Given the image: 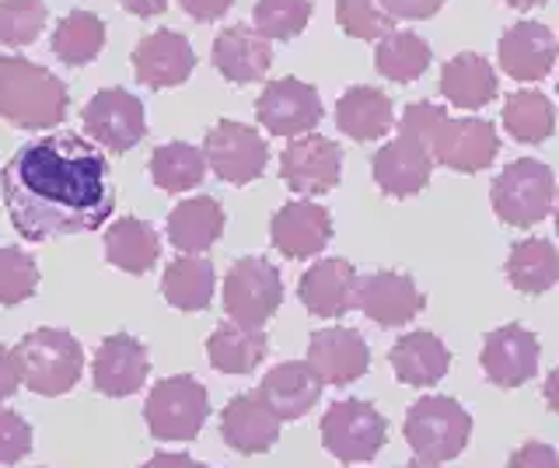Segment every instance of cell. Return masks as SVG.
I'll return each mask as SVG.
<instances>
[{"label":"cell","mask_w":559,"mask_h":468,"mask_svg":"<svg viewBox=\"0 0 559 468\" xmlns=\"http://www.w3.org/2000/svg\"><path fill=\"white\" fill-rule=\"evenodd\" d=\"M0 193L14 231L25 241L95 231L116 211L109 161L70 130L17 147L0 171Z\"/></svg>","instance_id":"6da1fadb"},{"label":"cell","mask_w":559,"mask_h":468,"mask_svg":"<svg viewBox=\"0 0 559 468\" xmlns=\"http://www.w3.org/2000/svg\"><path fill=\"white\" fill-rule=\"evenodd\" d=\"M67 106V84L57 74L22 57H0V119L17 130H52Z\"/></svg>","instance_id":"7a4b0ae2"},{"label":"cell","mask_w":559,"mask_h":468,"mask_svg":"<svg viewBox=\"0 0 559 468\" xmlns=\"http://www.w3.org/2000/svg\"><path fill=\"white\" fill-rule=\"evenodd\" d=\"M14 353L22 360V385L46 398L70 392L84 374V350L67 328H32Z\"/></svg>","instance_id":"3957f363"},{"label":"cell","mask_w":559,"mask_h":468,"mask_svg":"<svg viewBox=\"0 0 559 468\" xmlns=\"http://www.w3.org/2000/svg\"><path fill=\"white\" fill-rule=\"evenodd\" d=\"M489 203H493L497 217L507 228L528 231L535 224L549 217L556 203V176L549 165H542L535 158H518L507 165L500 176L493 179L489 189Z\"/></svg>","instance_id":"277c9868"},{"label":"cell","mask_w":559,"mask_h":468,"mask_svg":"<svg viewBox=\"0 0 559 468\" xmlns=\"http://www.w3.org/2000/svg\"><path fill=\"white\" fill-rule=\"evenodd\" d=\"M402 433H406V444L413 447L416 458L444 465L465 451L472 437V416L462 403H454L448 395H424L409 406Z\"/></svg>","instance_id":"5b68a950"},{"label":"cell","mask_w":559,"mask_h":468,"mask_svg":"<svg viewBox=\"0 0 559 468\" xmlns=\"http://www.w3.org/2000/svg\"><path fill=\"white\" fill-rule=\"evenodd\" d=\"M206 412H210V398L203 381L189 374L162 377L144 403L147 430L157 441H197V433L206 423Z\"/></svg>","instance_id":"8992f818"},{"label":"cell","mask_w":559,"mask_h":468,"mask_svg":"<svg viewBox=\"0 0 559 468\" xmlns=\"http://www.w3.org/2000/svg\"><path fill=\"white\" fill-rule=\"evenodd\" d=\"M284 304V276L262 255H245L227 269L224 311L245 328H262Z\"/></svg>","instance_id":"52a82bcc"},{"label":"cell","mask_w":559,"mask_h":468,"mask_svg":"<svg viewBox=\"0 0 559 468\" xmlns=\"http://www.w3.org/2000/svg\"><path fill=\"white\" fill-rule=\"evenodd\" d=\"M389 441V420L364 398L332 403L322 416V444L332 458L346 465L371 461Z\"/></svg>","instance_id":"ba28073f"},{"label":"cell","mask_w":559,"mask_h":468,"mask_svg":"<svg viewBox=\"0 0 559 468\" xmlns=\"http://www.w3.org/2000/svg\"><path fill=\"white\" fill-rule=\"evenodd\" d=\"M206 168L227 185H249L266 171L270 144L262 141L259 130L235 123V119H221L217 127H210L203 141Z\"/></svg>","instance_id":"9c48e42d"},{"label":"cell","mask_w":559,"mask_h":468,"mask_svg":"<svg viewBox=\"0 0 559 468\" xmlns=\"http://www.w3.org/2000/svg\"><path fill=\"white\" fill-rule=\"evenodd\" d=\"M84 130L95 144L105 151L127 154L133 151L147 133V116L144 101L130 95L127 88H102L81 112Z\"/></svg>","instance_id":"30bf717a"},{"label":"cell","mask_w":559,"mask_h":468,"mask_svg":"<svg viewBox=\"0 0 559 468\" xmlns=\"http://www.w3.org/2000/svg\"><path fill=\"white\" fill-rule=\"evenodd\" d=\"M343 151L336 141L322 133L297 136L287 151L280 154V179L297 196H325L340 185Z\"/></svg>","instance_id":"8fae6325"},{"label":"cell","mask_w":559,"mask_h":468,"mask_svg":"<svg viewBox=\"0 0 559 468\" xmlns=\"http://www.w3.org/2000/svg\"><path fill=\"white\" fill-rule=\"evenodd\" d=\"M255 116L270 136H305L322 123V98L301 77H280L262 88Z\"/></svg>","instance_id":"7c38bea8"},{"label":"cell","mask_w":559,"mask_h":468,"mask_svg":"<svg viewBox=\"0 0 559 468\" xmlns=\"http://www.w3.org/2000/svg\"><path fill=\"white\" fill-rule=\"evenodd\" d=\"M497 151H500L497 127L486 123V119H451L448 116L430 141L433 165H444L451 171H465V176L493 165Z\"/></svg>","instance_id":"4fadbf2b"},{"label":"cell","mask_w":559,"mask_h":468,"mask_svg":"<svg viewBox=\"0 0 559 468\" xmlns=\"http://www.w3.org/2000/svg\"><path fill=\"white\" fill-rule=\"evenodd\" d=\"M483 371L497 388H521L538 374L542 346L524 325H500L483 339Z\"/></svg>","instance_id":"5bb4252c"},{"label":"cell","mask_w":559,"mask_h":468,"mask_svg":"<svg viewBox=\"0 0 559 468\" xmlns=\"http://www.w3.org/2000/svg\"><path fill=\"white\" fill-rule=\"evenodd\" d=\"M308 363L314 368V374L322 377V385L343 388L367 374V368H371V350H367V343L357 328L329 325V328H319V333H311Z\"/></svg>","instance_id":"9a60e30c"},{"label":"cell","mask_w":559,"mask_h":468,"mask_svg":"<svg viewBox=\"0 0 559 468\" xmlns=\"http://www.w3.org/2000/svg\"><path fill=\"white\" fill-rule=\"evenodd\" d=\"M357 308L367 319H374L381 328H399L413 322L427 308V298L406 273H367L357 276Z\"/></svg>","instance_id":"2e32d148"},{"label":"cell","mask_w":559,"mask_h":468,"mask_svg":"<svg viewBox=\"0 0 559 468\" xmlns=\"http://www.w3.org/2000/svg\"><path fill=\"white\" fill-rule=\"evenodd\" d=\"M192 67H197V53H192V43L175 28H157L151 36H144L133 49V74L144 88H175V84H186Z\"/></svg>","instance_id":"e0dca14e"},{"label":"cell","mask_w":559,"mask_h":468,"mask_svg":"<svg viewBox=\"0 0 559 468\" xmlns=\"http://www.w3.org/2000/svg\"><path fill=\"white\" fill-rule=\"evenodd\" d=\"M280 416L270 409L262 392H241L221 412V437L238 455H266L280 441Z\"/></svg>","instance_id":"ac0fdd59"},{"label":"cell","mask_w":559,"mask_h":468,"mask_svg":"<svg viewBox=\"0 0 559 468\" xmlns=\"http://www.w3.org/2000/svg\"><path fill=\"white\" fill-rule=\"evenodd\" d=\"M95 388L109 398H127L144 388L151 374V353L147 346L130 333L105 336L95 353Z\"/></svg>","instance_id":"d6986e66"},{"label":"cell","mask_w":559,"mask_h":468,"mask_svg":"<svg viewBox=\"0 0 559 468\" xmlns=\"http://www.w3.org/2000/svg\"><path fill=\"white\" fill-rule=\"evenodd\" d=\"M270 241L287 259H314L332 241V217L308 200L287 203L270 220Z\"/></svg>","instance_id":"ffe728a7"},{"label":"cell","mask_w":559,"mask_h":468,"mask_svg":"<svg viewBox=\"0 0 559 468\" xmlns=\"http://www.w3.org/2000/svg\"><path fill=\"white\" fill-rule=\"evenodd\" d=\"M297 298L314 319H343L349 308H357V266L349 259L314 263L297 280Z\"/></svg>","instance_id":"44dd1931"},{"label":"cell","mask_w":559,"mask_h":468,"mask_svg":"<svg viewBox=\"0 0 559 468\" xmlns=\"http://www.w3.org/2000/svg\"><path fill=\"white\" fill-rule=\"evenodd\" d=\"M374 182L384 196H395V200H406L424 193L427 182H430V171H433V158L427 154L424 144L409 141V136H395L381 151H374Z\"/></svg>","instance_id":"7402d4cb"},{"label":"cell","mask_w":559,"mask_h":468,"mask_svg":"<svg viewBox=\"0 0 559 468\" xmlns=\"http://www.w3.org/2000/svg\"><path fill=\"white\" fill-rule=\"evenodd\" d=\"M500 67L514 81H542L549 77L552 63L559 57V43L542 22H518L503 32L500 39Z\"/></svg>","instance_id":"603a6c76"},{"label":"cell","mask_w":559,"mask_h":468,"mask_svg":"<svg viewBox=\"0 0 559 468\" xmlns=\"http://www.w3.org/2000/svg\"><path fill=\"white\" fill-rule=\"evenodd\" d=\"M322 377L314 374L308 360H287L259 381L262 398L270 403V409L280 420H301L314 409V403L322 398Z\"/></svg>","instance_id":"cb8c5ba5"},{"label":"cell","mask_w":559,"mask_h":468,"mask_svg":"<svg viewBox=\"0 0 559 468\" xmlns=\"http://www.w3.org/2000/svg\"><path fill=\"white\" fill-rule=\"evenodd\" d=\"M270 63H273L270 39H262L249 25H231L214 39V67L224 81L252 84L259 77H266Z\"/></svg>","instance_id":"d4e9b609"},{"label":"cell","mask_w":559,"mask_h":468,"mask_svg":"<svg viewBox=\"0 0 559 468\" xmlns=\"http://www.w3.org/2000/svg\"><path fill=\"white\" fill-rule=\"evenodd\" d=\"M389 360H392V371L402 385L430 388L448 374L451 350L441 343V336L427 333V328H416V333H406L392 346Z\"/></svg>","instance_id":"484cf974"},{"label":"cell","mask_w":559,"mask_h":468,"mask_svg":"<svg viewBox=\"0 0 559 468\" xmlns=\"http://www.w3.org/2000/svg\"><path fill=\"white\" fill-rule=\"evenodd\" d=\"M392 123H395L392 98L378 88H367V84H354L336 106V127L357 144L381 141L392 130Z\"/></svg>","instance_id":"4316f807"},{"label":"cell","mask_w":559,"mask_h":468,"mask_svg":"<svg viewBox=\"0 0 559 468\" xmlns=\"http://www.w3.org/2000/svg\"><path fill=\"white\" fill-rule=\"evenodd\" d=\"M224 235V211L214 196H192L168 214V241L186 255H203Z\"/></svg>","instance_id":"83f0119b"},{"label":"cell","mask_w":559,"mask_h":468,"mask_svg":"<svg viewBox=\"0 0 559 468\" xmlns=\"http://www.w3.org/2000/svg\"><path fill=\"white\" fill-rule=\"evenodd\" d=\"M441 95L454 109L476 112L497 98V71L479 53H459L441 71Z\"/></svg>","instance_id":"f1b7e54d"},{"label":"cell","mask_w":559,"mask_h":468,"mask_svg":"<svg viewBox=\"0 0 559 468\" xmlns=\"http://www.w3.org/2000/svg\"><path fill=\"white\" fill-rule=\"evenodd\" d=\"M270 350V339L262 328H245L238 322L217 325L206 339V357L221 374H252Z\"/></svg>","instance_id":"f546056e"},{"label":"cell","mask_w":559,"mask_h":468,"mask_svg":"<svg viewBox=\"0 0 559 468\" xmlns=\"http://www.w3.org/2000/svg\"><path fill=\"white\" fill-rule=\"evenodd\" d=\"M157 255H162V238L151 228L147 220L140 217H119L109 231H105V259L133 276H144Z\"/></svg>","instance_id":"4dcf8cb0"},{"label":"cell","mask_w":559,"mask_h":468,"mask_svg":"<svg viewBox=\"0 0 559 468\" xmlns=\"http://www.w3.org/2000/svg\"><path fill=\"white\" fill-rule=\"evenodd\" d=\"M507 280L514 290L538 298L559 284V249L549 238H521L507 255Z\"/></svg>","instance_id":"1f68e13d"},{"label":"cell","mask_w":559,"mask_h":468,"mask_svg":"<svg viewBox=\"0 0 559 468\" xmlns=\"http://www.w3.org/2000/svg\"><path fill=\"white\" fill-rule=\"evenodd\" d=\"M214 284H217L214 263H206L203 255H182L168 263L162 276V293L179 311H203L214 301Z\"/></svg>","instance_id":"d6a6232c"},{"label":"cell","mask_w":559,"mask_h":468,"mask_svg":"<svg viewBox=\"0 0 559 468\" xmlns=\"http://www.w3.org/2000/svg\"><path fill=\"white\" fill-rule=\"evenodd\" d=\"M430 60H433V49L427 39H419L416 32H389V36L378 43V53H374L378 74L395 84L419 81L427 74Z\"/></svg>","instance_id":"836d02e7"},{"label":"cell","mask_w":559,"mask_h":468,"mask_svg":"<svg viewBox=\"0 0 559 468\" xmlns=\"http://www.w3.org/2000/svg\"><path fill=\"white\" fill-rule=\"evenodd\" d=\"M206 158L200 147H192L186 141L165 144L151 154V179L165 193H189L203 182Z\"/></svg>","instance_id":"e575fe53"},{"label":"cell","mask_w":559,"mask_h":468,"mask_svg":"<svg viewBox=\"0 0 559 468\" xmlns=\"http://www.w3.org/2000/svg\"><path fill=\"white\" fill-rule=\"evenodd\" d=\"M105 46V22L92 11H74L52 32V57L67 67L92 63Z\"/></svg>","instance_id":"d590c367"},{"label":"cell","mask_w":559,"mask_h":468,"mask_svg":"<svg viewBox=\"0 0 559 468\" xmlns=\"http://www.w3.org/2000/svg\"><path fill=\"white\" fill-rule=\"evenodd\" d=\"M503 130L518 144H542L556 133V109L538 92H514L503 101Z\"/></svg>","instance_id":"8d00e7d4"},{"label":"cell","mask_w":559,"mask_h":468,"mask_svg":"<svg viewBox=\"0 0 559 468\" xmlns=\"http://www.w3.org/2000/svg\"><path fill=\"white\" fill-rule=\"evenodd\" d=\"M252 22L262 39H297L311 22V0H255Z\"/></svg>","instance_id":"74e56055"},{"label":"cell","mask_w":559,"mask_h":468,"mask_svg":"<svg viewBox=\"0 0 559 468\" xmlns=\"http://www.w3.org/2000/svg\"><path fill=\"white\" fill-rule=\"evenodd\" d=\"M46 0H0V43L32 46L46 28Z\"/></svg>","instance_id":"f35d334b"},{"label":"cell","mask_w":559,"mask_h":468,"mask_svg":"<svg viewBox=\"0 0 559 468\" xmlns=\"http://www.w3.org/2000/svg\"><path fill=\"white\" fill-rule=\"evenodd\" d=\"M336 22L354 39H384L395 32V19L381 8V0H336Z\"/></svg>","instance_id":"ab89813d"},{"label":"cell","mask_w":559,"mask_h":468,"mask_svg":"<svg viewBox=\"0 0 559 468\" xmlns=\"http://www.w3.org/2000/svg\"><path fill=\"white\" fill-rule=\"evenodd\" d=\"M39 290V266L14 245H0V304H22Z\"/></svg>","instance_id":"60d3db41"},{"label":"cell","mask_w":559,"mask_h":468,"mask_svg":"<svg viewBox=\"0 0 559 468\" xmlns=\"http://www.w3.org/2000/svg\"><path fill=\"white\" fill-rule=\"evenodd\" d=\"M32 451V427L22 412L0 409V465L22 461Z\"/></svg>","instance_id":"b9f144b4"},{"label":"cell","mask_w":559,"mask_h":468,"mask_svg":"<svg viewBox=\"0 0 559 468\" xmlns=\"http://www.w3.org/2000/svg\"><path fill=\"white\" fill-rule=\"evenodd\" d=\"M507 468H559V451L546 441H528L514 451Z\"/></svg>","instance_id":"7bdbcfd3"},{"label":"cell","mask_w":559,"mask_h":468,"mask_svg":"<svg viewBox=\"0 0 559 468\" xmlns=\"http://www.w3.org/2000/svg\"><path fill=\"white\" fill-rule=\"evenodd\" d=\"M381 8L399 22H427L444 8V0H381Z\"/></svg>","instance_id":"ee69618b"},{"label":"cell","mask_w":559,"mask_h":468,"mask_svg":"<svg viewBox=\"0 0 559 468\" xmlns=\"http://www.w3.org/2000/svg\"><path fill=\"white\" fill-rule=\"evenodd\" d=\"M22 385V360L11 350V346H0V403L11 398Z\"/></svg>","instance_id":"f6af8a7d"},{"label":"cell","mask_w":559,"mask_h":468,"mask_svg":"<svg viewBox=\"0 0 559 468\" xmlns=\"http://www.w3.org/2000/svg\"><path fill=\"white\" fill-rule=\"evenodd\" d=\"M179 4L192 22H217L231 11L235 0H179Z\"/></svg>","instance_id":"bcb514c9"},{"label":"cell","mask_w":559,"mask_h":468,"mask_svg":"<svg viewBox=\"0 0 559 468\" xmlns=\"http://www.w3.org/2000/svg\"><path fill=\"white\" fill-rule=\"evenodd\" d=\"M119 4L130 14H136V19H154V14H162L168 8V0H119Z\"/></svg>","instance_id":"7dc6e473"},{"label":"cell","mask_w":559,"mask_h":468,"mask_svg":"<svg viewBox=\"0 0 559 468\" xmlns=\"http://www.w3.org/2000/svg\"><path fill=\"white\" fill-rule=\"evenodd\" d=\"M140 468H197V461H192L189 455H168V451H162V455H154L147 465Z\"/></svg>","instance_id":"c3c4849f"},{"label":"cell","mask_w":559,"mask_h":468,"mask_svg":"<svg viewBox=\"0 0 559 468\" xmlns=\"http://www.w3.org/2000/svg\"><path fill=\"white\" fill-rule=\"evenodd\" d=\"M542 395H546V406L559 416V368L549 371L546 385H542Z\"/></svg>","instance_id":"681fc988"},{"label":"cell","mask_w":559,"mask_h":468,"mask_svg":"<svg viewBox=\"0 0 559 468\" xmlns=\"http://www.w3.org/2000/svg\"><path fill=\"white\" fill-rule=\"evenodd\" d=\"M503 4H511L514 11H532V8H542L546 0H503Z\"/></svg>","instance_id":"f907efd6"},{"label":"cell","mask_w":559,"mask_h":468,"mask_svg":"<svg viewBox=\"0 0 559 468\" xmlns=\"http://www.w3.org/2000/svg\"><path fill=\"white\" fill-rule=\"evenodd\" d=\"M402 468H444L441 461H430V458H413V461H406Z\"/></svg>","instance_id":"816d5d0a"},{"label":"cell","mask_w":559,"mask_h":468,"mask_svg":"<svg viewBox=\"0 0 559 468\" xmlns=\"http://www.w3.org/2000/svg\"><path fill=\"white\" fill-rule=\"evenodd\" d=\"M556 235H559V203H556Z\"/></svg>","instance_id":"f5cc1de1"},{"label":"cell","mask_w":559,"mask_h":468,"mask_svg":"<svg viewBox=\"0 0 559 468\" xmlns=\"http://www.w3.org/2000/svg\"><path fill=\"white\" fill-rule=\"evenodd\" d=\"M197 468H210V465H200V461H197Z\"/></svg>","instance_id":"db71d44e"},{"label":"cell","mask_w":559,"mask_h":468,"mask_svg":"<svg viewBox=\"0 0 559 468\" xmlns=\"http://www.w3.org/2000/svg\"><path fill=\"white\" fill-rule=\"evenodd\" d=\"M556 92H559V88H556Z\"/></svg>","instance_id":"11a10c76"}]
</instances>
